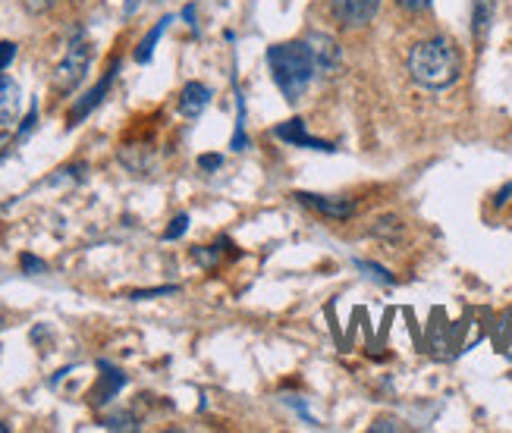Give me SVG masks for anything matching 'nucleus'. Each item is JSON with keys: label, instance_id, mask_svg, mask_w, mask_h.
<instances>
[{"label": "nucleus", "instance_id": "obj_1", "mask_svg": "<svg viewBox=\"0 0 512 433\" xmlns=\"http://www.w3.org/2000/svg\"><path fill=\"white\" fill-rule=\"evenodd\" d=\"M267 70H271L274 85L283 91L286 101H299L311 79H315L318 63L311 57L305 41H289V44H274L267 51Z\"/></svg>", "mask_w": 512, "mask_h": 433}, {"label": "nucleus", "instance_id": "obj_2", "mask_svg": "<svg viewBox=\"0 0 512 433\" xmlns=\"http://www.w3.org/2000/svg\"><path fill=\"white\" fill-rule=\"evenodd\" d=\"M459 70H462V60L447 38L421 41L409 54V73L421 88H431V91L450 88L459 79Z\"/></svg>", "mask_w": 512, "mask_h": 433}, {"label": "nucleus", "instance_id": "obj_3", "mask_svg": "<svg viewBox=\"0 0 512 433\" xmlns=\"http://www.w3.org/2000/svg\"><path fill=\"white\" fill-rule=\"evenodd\" d=\"M88 63H92V48H88V41H73L70 48H66V57L60 60L57 73H54V88L57 91H73L85 73H88Z\"/></svg>", "mask_w": 512, "mask_h": 433}, {"label": "nucleus", "instance_id": "obj_4", "mask_svg": "<svg viewBox=\"0 0 512 433\" xmlns=\"http://www.w3.org/2000/svg\"><path fill=\"white\" fill-rule=\"evenodd\" d=\"M305 44H308L311 57H315V63H318V73L333 76V73L340 70L343 51H340V44L333 41L330 35H324V32H311V35L305 38Z\"/></svg>", "mask_w": 512, "mask_h": 433}, {"label": "nucleus", "instance_id": "obj_5", "mask_svg": "<svg viewBox=\"0 0 512 433\" xmlns=\"http://www.w3.org/2000/svg\"><path fill=\"white\" fill-rule=\"evenodd\" d=\"M381 10V0H333V13L343 22V26H368V22Z\"/></svg>", "mask_w": 512, "mask_h": 433}, {"label": "nucleus", "instance_id": "obj_6", "mask_svg": "<svg viewBox=\"0 0 512 433\" xmlns=\"http://www.w3.org/2000/svg\"><path fill=\"white\" fill-rule=\"evenodd\" d=\"M296 198L305 204V208L318 211L324 217H333V220H346L355 211V204L349 198H327V195H311V192H296Z\"/></svg>", "mask_w": 512, "mask_h": 433}, {"label": "nucleus", "instance_id": "obj_7", "mask_svg": "<svg viewBox=\"0 0 512 433\" xmlns=\"http://www.w3.org/2000/svg\"><path fill=\"white\" fill-rule=\"evenodd\" d=\"M277 139L289 142V145H299V148H308V151H337L330 142H321L315 135L305 132V123L302 120H286L277 126Z\"/></svg>", "mask_w": 512, "mask_h": 433}, {"label": "nucleus", "instance_id": "obj_8", "mask_svg": "<svg viewBox=\"0 0 512 433\" xmlns=\"http://www.w3.org/2000/svg\"><path fill=\"white\" fill-rule=\"evenodd\" d=\"M22 107V91L13 79L0 76V123H16Z\"/></svg>", "mask_w": 512, "mask_h": 433}, {"label": "nucleus", "instance_id": "obj_9", "mask_svg": "<svg viewBox=\"0 0 512 433\" xmlns=\"http://www.w3.org/2000/svg\"><path fill=\"white\" fill-rule=\"evenodd\" d=\"M208 101H211V91L202 85V82H189L186 88H183V95H180V110L186 113V117H198L205 107H208Z\"/></svg>", "mask_w": 512, "mask_h": 433}, {"label": "nucleus", "instance_id": "obj_10", "mask_svg": "<svg viewBox=\"0 0 512 433\" xmlns=\"http://www.w3.org/2000/svg\"><path fill=\"white\" fill-rule=\"evenodd\" d=\"M494 10H497V0H475V7H472V29H475L478 41H484L487 32H491Z\"/></svg>", "mask_w": 512, "mask_h": 433}, {"label": "nucleus", "instance_id": "obj_11", "mask_svg": "<svg viewBox=\"0 0 512 433\" xmlns=\"http://www.w3.org/2000/svg\"><path fill=\"white\" fill-rule=\"evenodd\" d=\"M110 79H114V73H107V76H104V79L98 82V88H95V91H88V95H85V101H79V104H76V110L70 113V120H73V123H79V120L85 117L88 110H92V107H98V104H101L104 91L110 88Z\"/></svg>", "mask_w": 512, "mask_h": 433}, {"label": "nucleus", "instance_id": "obj_12", "mask_svg": "<svg viewBox=\"0 0 512 433\" xmlns=\"http://www.w3.org/2000/svg\"><path fill=\"white\" fill-rule=\"evenodd\" d=\"M170 22H173V16H164L161 22H158V26H154L151 32H148V38L139 44V51H136V60L139 63H148L151 60V51H154V44H158V38L167 32V26H170Z\"/></svg>", "mask_w": 512, "mask_h": 433}, {"label": "nucleus", "instance_id": "obj_13", "mask_svg": "<svg viewBox=\"0 0 512 433\" xmlns=\"http://www.w3.org/2000/svg\"><path fill=\"white\" fill-rule=\"evenodd\" d=\"M355 264H359V267H362L365 273H371V277H374L377 283H387V286L393 283V277H390V273H387L384 267H377V264H368V261H355Z\"/></svg>", "mask_w": 512, "mask_h": 433}, {"label": "nucleus", "instance_id": "obj_14", "mask_svg": "<svg viewBox=\"0 0 512 433\" xmlns=\"http://www.w3.org/2000/svg\"><path fill=\"white\" fill-rule=\"evenodd\" d=\"M13 57H16V44H13V41H4V44H0V73H4L7 66L13 63Z\"/></svg>", "mask_w": 512, "mask_h": 433}, {"label": "nucleus", "instance_id": "obj_15", "mask_svg": "<svg viewBox=\"0 0 512 433\" xmlns=\"http://www.w3.org/2000/svg\"><path fill=\"white\" fill-rule=\"evenodd\" d=\"M186 226H189V217H186V214H180V217L173 220V226H170V230L164 233V239H180V236L186 233Z\"/></svg>", "mask_w": 512, "mask_h": 433}, {"label": "nucleus", "instance_id": "obj_16", "mask_svg": "<svg viewBox=\"0 0 512 433\" xmlns=\"http://www.w3.org/2000/svg\"><path fill=\"white\" fill-rule=\"evenodd\" d=\"M104 427H110V430H136V424H132V418H129V415L107 418V421H104Z\"/></svg>", "mask_w": 512, "mask_h": 433}, {"label": "nucleus", "instance_id": "obj_17", "mask_svg": "<svg viewBox=\"0 0 512 433\" xmlns=\"http://www.w3.org/2000/svg\"><path fill=\"white\" fill-rule=\"evenodd\" d=\"M176 292V286H161V289H145V292H136L132 299H154V295H170Z\"/></svg>", "mask_w": 512, "mask_h": 433}, {"label": "nucleus", "instance_id": "obj_18", "mask_svg": "<svg viewBox=\"0 0 512 433\" xmlns=\"http://www.w3.org/2000/svg\"><path fill=\"white\" fill-rule=\"evenodd\" d=\"M220 164H224V161H220V154H205V157H198V167H202V170H217Z\"/></svg>", "mask_w": 512, "mask_h": 433}, {"label": "nucleus", "instance_id": "obj_19", "mask_svg": "<svg viewBox=\"0 0 512 433\" xmlns=\"http://www.w3.org/2000/svg\"><path fill=\"white\" fill-rule=\"evenodd\" d=\"M399 7H406V10H412V13H418V10H428L431 7V0H396Z\"/></svg>", "mask_w": 512, "mask_h": 433}, {"label": "nucleus", "instance_id": "obj_20", "mask_svg": "<svg viewBox=\"0 0 512 433\" xmlns=\"http://www.w3.org/2000/svg\"><path fill=\"white\" fill-rule=\"evenodd\" d=\"M32 13H44V10H51L54 7V0H22Z\"/></svg>", "mask_w": 512, "mask_h": 433}, {"label": "nucleus", "instance_id": "obj_21", "mask_svg": "<svg viewBox=\"0 0 512 433\" xmlns=\"http://www.w3.org/2000/svg\"><path fill=\"white\" fill-rule=\"evenodd\" d=\"M22 267H26L29 273H44V261L32 258V255H22Z\"/></svg>", "mask_w": 512, "mask_h": 433}, {"label": "nucleus", "instance_id": "obj_22", "mask_svg": "<svg viewBox=\"0 0 512 433\" xmlns=\"http://www.w3.org/2000/svg\"><path fill=\"white\" fill-rule=\"evenodd\" d=\"M10 145H13V139L7 132H0V161H4V157L10 154Z\"/></svg>", "mask_w": 512, "mask_h": 433}, {"label": "nucleus", "instance_id": "obj_23", "mask_svg": "<svg viewBox=\"0 0 512 433\" xmlns=\"http://www.w3.org/2000/svg\"><path fill=\"white\" fill-rule=\"evenodd\" d=\"M371 430H399V424L396 421H381V424H374Z\"/></svg>", "mask_w": 512, "mask_h": 433}, {"label": "nucleus", "instance_id": "obj_24", "mask_svg": "<svg viewBox=\"0 0 512 433\" xmlns=\"http://www.w3.org/2000/svg\"><path fill=\"white\" fill-rule=\"evenodd\" d=\"M0 433H7V424H0Z\"/></svg>", "mask_w": 512, "mask_h": 433}, {"label": "nucleus", "instance_id": "obj_25", "mask_svg": "<svg viewBox=\"0 0 512 433\" xmlns=\"http://www.w3.org/2000/svg\"><path fill=\"white\" fill-rule=\"evenodd\" d=\"M0 327H4V317H0Z\"/></svg>", "mask_w": 512, "mask_h": 433}]
</instances>
